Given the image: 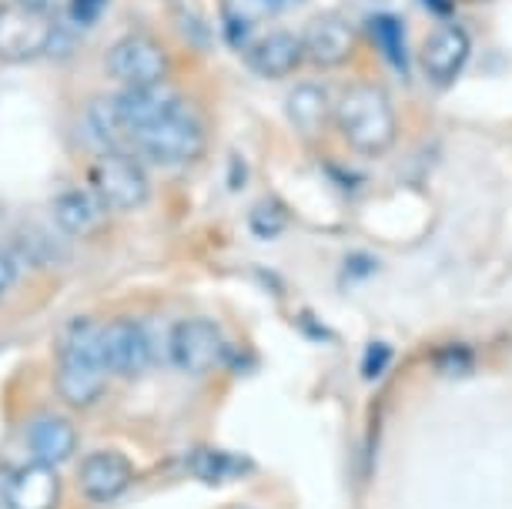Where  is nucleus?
<instances>
[{
  "label": "nucleus",
  "instance_id": "nucleus-22",
  "mask_svg": "<svg viewBox=\"0 0 512 509\" xmlns=\"http://www.w3.org/2000/svg\"><path fill=\"white\" fill-rule=\"evenodd\" d=\"M14 4H21L24 11H31V14L47 17V21L67 17V11H71V0H14Z\"/></svg>",
  "mask_w": 512,
  "mask_h": 509
},
{
  "label": "nucleus",
  "instance_id": "nucleus-27",
  "mask_svg": "<svg viewBox=\"0 0 512 509\" xmlns=\"http://www.w3.org/2000/svg\"><path fill=\"white\" fill-rule=\"evenodd\" d=\"M429 11H436V17H449L452 14V0H425Z\"/></svg>",
  "mask_w": 512,
  "mask_h": 509
},
{
  "label": "nucleus",
  "instance_id": "nucleus-7",
  "mask_svg": "<svg viewBox=\"0 0 512 509\" xmlns=\"http://www.w3.org/2000/svg\"><path fill=\"white\" fill-rule=\"evenodd\" d=\"M57 21L24 11L21 4H0V61L4 64H31L47 57Z\"/></svg>",
  "mask_w": 512,
  "mask_h": 509
},
{
  "label": "nucleus",
  "instance_id": "nucleus-15",
  "mask_svg": "<svg viewBox=\"0 0 512 509\" xmlns=\"http://www.w3.org/2000/svg\"><path fill=\"white\" fill-rule=\"evenodd\" d=\"M74 446H77V429L61 416H37L27 426V449H31L34 463L57 466L74 456Z\"/></svg>",
  "mask_w": 512,
  "mask_h": 509
},
{
  "label": "nucleus",
  "instance_id": "nucleus-24",
  "mask_svg": "<svg viewBox=\"0 0 512 509\" xmlns=\"http://www.w3.org/2000/svg\"><path fill=\"white\" fill-rule=\"evenodd\" d=\"M439 369L442 372H469L472 369V352L466 349H446V352H439Z\"/></svg>",
  "mask_w": 512,
  "mask_h": 509
},
{
  "label": "nucleus",
  "instance_id": "nucleus-11",
  "mask_svg": "<svg viewBox=\"0 0 512 509\" xmlns=\"http://www.w3.org/2000/svg\"><path fill=\"white\" fill-rule=\"evenodd\" d=\"M81 493L94 503H111L118 499L134 479V463L118 449H98L81 463Z\"/></svg>",
  "mask_w": 512,
  "mask_h": 509
},
{
  "label": "nucleus",
  "instance_id": "nucleus-9",
  "mask_svg": "<svg viewBox=\"0 0 512 509\" xmlns=\"http://www.w3.org/2000/svg\"><path fill=\"white\" fill-rule=\"evenodd\" d=\"M101 352L108 376L138 379L151 366V342L134 319H111L101 329Z\"/></svg>",
  "mask_w": 512,
  "mask_h": 509
},
{
  "label": "nucleus",
  "instance_id": "nucleus-13",
  "mask_svg": "<svg viewBox=\"0 0 512 509\" xmlns=\"http://www.w3.org/2000/svg\"><path fill=\"white\" fill-rule=\"evenodd\" d=\"M305 61L302 51V37L292 31H272L265 37H258L248 51V67L258 78L268 81H282L288 74H295Z\"/></svg>",
  "mask_w": 512,
  "mask_h": 509
},
{
  "label": "nucleus",
  "instance_id": "nucleus-17",
  "mask_svg": "<svg viewBox=\"0 0 512 509\" xmlns=\"http://www.w3.org/2000/svg\"><path fill=\"white\" fill-rule=\"evenodd\" d=\"M285 111H288V118H292L295 128L315 134V131L325 128L328 118H332V98H328V91L322 88V84L302 81L298 88H292V94H288Z\"/></svg>",
  "mask_w": 512,
  "mask_h": 509
},
{
  "label": "nucleus",
  "instance_id": "nucleus-5",
  "mask_svg": "<svg viewBox=\"0 0 512 509\" xmlns=\"http://www.w3.org/2000/svg\"><path fill=\"white\" fill-rule=\"evenodd\" d=\"M104 71L118 88H154L171 74V54L158 37L128 34L104 54Z\"/></svg>",
  "mask_w": 512,
  "mask_h": 509
},
{
  "label": "nucleus",
  "instance_id": "nucleus-21",
  "mask_svg": "<svg viewBox=\"0 0 512 509\" xmlns=\"http://www.w3.org/2000/svg\"><path fill=\"white\" fill-rule=\"evenodd\" d=\"M389 362H392V349H389V345L372 342V345H369V352H365V359H362L365 379H379L382 372L389 369Z\"/></svg>",
  "mask_w": 512,
  "mask_h": 509
},
{
  "label": "nucleus",
  "instance_id": "nucleus-16",
  "mask_svg": "<svg viewBox=\"0 0 512 509\" xmlns=\"http://www.w3.org/2000/svg\"><path fill=\"white\" fill-rule=\"evenodd\" d=\"M108 208L91 191H64L54 198V225L71 238H88L104 228Z\"/></svg>",
  "mask_w": 512,
  "mask_h": 509
},
{
  "label": "nucleus",
  "instance_id": "nucleus-3",
  "mask_svg": "<svg viewBox=\"0 0 512 509\" xmlns=\"http://www.w3.org/2000/svg\"><path fill=\"white\" fill-rule=\"evenodd\" d=\"M131 148H138V155H144L154 165L164 168H185L205 155L208 148V134L188 108H178L171 114H164L161 121L148 124V128L131 134Z\"/></svg>",
  "mask_w": 512,
  "mask_h": 509
},
{
  "label": "nucleus",
  "instance_id": "nucleus-6",
  "mask_svg": "<svg viewBox=\"0 0 512 509\" xmlns=\"http://www.w3.org/2000/svg\"><path fill=\"white\" fill-rule=\"evenodd\" d=\"M171 362L188 372V376H208L215 372L228 355L225 335L211 319H201V315H191V319H181L175 329H171Z\"/></svg>",
  "mask_w": 512,
  "mask_h": 509
},
{
  "label": "nucleus",
  "instance_id": "nucleus-26",
  "mask_svg": "<svg viewBox=\"0 0 512 509\" xmlns=\"http://www.w3.org/2000/svg\"><path fill=\"white\" fill-rule=\"evenodd\" d=\"M11 476H14V466L0 463V506H4V499H7V486H11Z\"/></svg>",
  "mask_w": 512,
  "mask_h": 509
},
{
  "label": "nucleus",
  "instance_id": "nucleus-12",
  "mask_svg": "<svg viewBox=\"0 0 512 509\" xmlns=\"http://www.w3.org/2000/svg\"><path fill=\"white\" fill-rule=\"evenodd\" d=\"M469 61V34L456 24L436 27L422 44V71L436 84H449Z\"/></svg>",
  "mask_w": 512,
  "mask_h": 509
},
{
  "label": "nucleus",
  "instance_id": "nucleus-18",
  "mask_svg": "<svg viewBox=\"0 0 512 509\" xmlns=\"http://www.w3.org/2000/svg\"><path fill=\"white\" fill-rule=\"evenodd\" d=\"M191 473L205 479V483H231V479L251 473V463L245 456L221 453V449H201L191 459Z\"/></svg>",
  "mask_w": 512,
  "mask_h": 509
},
{
  "label": "nucleus",
  "instance_id": "nucleus-14",
  "mask_svg": "<svg viewBox=\"0 0 512 509\" xmlns=\"http://www.w3.org/2000/svg\"><path fill=\"white\" fill-rule=\"evenodd\" d=\"M57 499H61V476L54 473V466L27 463L14 469L4 509H54Z\"/></svg>",
  "mask_w": 512,
  "mask_h": 509
},
{
  "label": "nucleus",
  "instance_id": "nucleus-19",
  "mask_svg": "<svg viewBox=\"0 0 512 509\" xmlns=\"http://www.w3.org/2000/svg\"><path fill=\"white\" fill-rule=\"evenodd\" d=\"M372 37H375V44H379V51L385 54V61L402 74L405 67H409V44H405L402 24L395 21L392 14L372 17Z\"/></svg>",
  "mask_w": 512,
  "mask_h": 509
},
{
  "label": "nucleus",
  "instance_id": "nucleus-20",
  "mask_svg": "<svg viewBox=\"0 0 512 509\" xmlns=\"http://www.w3.org/2000/svg\"><path fill=\"white\" fill-rule=\"evenodd\" d=\"M248 225H251V232H255L258 238H275V235H282V232H285L288 211H285L282 205H278V201L265 198V201H258V205L251 208Z\"/></svg>",
  "mask_w": 512,
  "mask_h": 509
},
{
  "label": "nucleus",
  "instance_id": "nucleus-2",
  "mask_svg": "<svg viewBox=\"0 0 512 509\" xmlns=\"http://www.w3.org/2000/svg\"><path fill=\"white\" fill-rule=\"evenodd\" d=\"M104 379H108V366L101 352V329L91 319H74L64 329L61 352H57V396L74 409H88L101 399Z\"/></svg>",
  "mask_w": 512,
  "mask_h": 509
},
{
  "label": "nucleus",
  "instance_id": "nucleus-4",
  "mask_svg": "<svg viewBox=\"0 0 512 509\" xmlns=\"http://www.w3.org/2000/svg\"><path fill=\"white\" fill-rule=\"evenodd\" d=\"M88 191L108 211H138L148 205L151 181L128 151H101L88 165Z\"/></svg>",
  "mask_w": 512,
  "mask_h": 509
},
{
  "label": "nucleus",
  "instance_id": "nucleus-8",
  "mask_svg": "<svg viewBox=\"0 0 512 509\" xmlns=\"http://www.w3.org/2000/svg\"><path fill=\"white\" fill-rule=\"evenodd\" d=\"M302 51L305 61L322 67H342L349 64L359 51V34L355 27L338 14H315L302 31Z\"/></svg>",
  "mask_w": 512,
  "mask_h": 509
},
{
  "label": "nucleus",
  "instance_id": "nucleus-10",
  "mask_svg": "<svg viewBox=\"0 0 512 509\" xmlns=\"http://www.w3.org/2000/svg\"><path fill=\"white\" fill-rule=\"evenodd\" d=\"M111 104H114V114H118L121 128L128 134V144H131L134 131L161 121L164 114L185 108V98H181L178 91L164 88V84H154V88H121L118 94H111Z\"/></svg>",
  "mask_w": 512,
  "mask_h": 509
},
{
  "label": "nucleus",
  "instance_id": "nucleus-23",
  "mask_svg": "<svg viewBox=\"0 0 512 509\" xmlns=\"http://www.w3.org/2000/svg\"><path fill=\"white\" fill-rule=\"evenodd\" d=\"M104 4H108V0H71V11H67V17H71L74 24H94L101 17Z\"/></svg>",
  "mask_w": 512,
  "mask_h": 509
},
{
  "label": "nucleus",
  "instance_id": "nucleus-1",
  "mask_svg": "<svg viewBox=\"0 0 512 509\" xmlns=\"http://www.w3.org/2000/svg\"><path fill=\"white\" fill-rule=\"evenodd\" d=\"M332 121L338 124L342 138L349 141V148L365 158L385 155L395 144V131H399L389 94L369 81H355L338 94V101L332 104Z\"/></svg>",
  "mask_w": 512,
  "mask_h": 509
},
{
  "label": "nucleus",
  "instance_id": "nucleus-28",
  "mask_svg": "<svg viewBox=\"0 0 512 509\" xmlns=\"http://www.w3.org/2000/svg\"><path fill=\"white\" fill-rule=\"evenodd\" d=\"M278 4V11H285V7H295V4H302V0H275Z\"/></svg>",
  "mask_w": 512,
  "mask_h": 509
},
{
  "label": "nucleus",
  "instance_id": "nucleus-25",
  "mask_svg": "<svg viewBox=\"0 0 512 509\" xmlns=\"http://www.w3.org/2000/svg\"><path fill=\"white\" fill-rule=\"evenodd\" d=\"M17 282V262L0 248V292H7Z\"/></svg>",
  "mask_w": 512,
  "mask_h": 509
}]
</instances>
